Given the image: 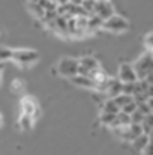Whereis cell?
<instances>
[{
	"instance_id": "obj_14",
	"label": "cell",
	"mask_w": 153,
	"mask_h": 155,
	"mask_svg": "<svg viewBox=\"0 0 153 155\" xmlns=\"http://www.w3.org/2000/svg\"><path fill=\"white\" fill-rule=\"evenodd\" d=\"M131 124V114H126V113H123L122 110L116 114V122L113 124V127L111 128H116V127H126V125H129Z\"/></svg>"
},
{
	"instance_id": "obj_12",
	"label": "cell",
	"mask_w": 153,
	"mask_h": 155,
	"mask_svg": "<svg viewBox=\"0 0 153 155\" xmlns=\"http://www.w3.org/2000/svg\"><path fill=\"white\" fill-rule=\"evenodd\" d=\"M102 23H104V20L101 17H98L95 14H90L89 18H87V32H93L96 29H101Z\"/></svg>"
},
{
	"instance_id": "obj_9",
	"label": "cell",
	"mask_w": 153,
	"mask_h": 155,
	"mask_svg": "<svg viewBox=\"0 0 153 155\" xmlns=\"http://www.w3.org/2000/svg\"><path fill=\"white\" fill-rule=\"evenodd\" d=\"M69 80H71V83H74L77 87L95 89V83H93V80H92L89 75H81V74H77V75L71 77Z\"/></svg>"
},
{
	"instance_id": "obj_18",
	"label": "cell",
	"mask_w": 153,
	"mask_h": 155,
	"mask_svg": "<svg viewBox=\"0 0 153 155\" xmlns=\"http://www.w3.org/2000/svg\"><path fill=\"white\" fill-rule=\"evenodd\" d=\"M114 100V103L119 105V108H122L123 105H126L128 103H131V101H134V98L131 97V95H126V94H120V95H117V97H114L113 98Z\"/></svg>"
},
{
	"instance_id": "obj_16",
	"label": "cell",
	"mask_w": 153,
	"mask_h": 155,
	"mask_svg": "<svg viewBox=\"0 0 153 155\" xmlns=\"http://www.w3.org/2000/svg\"><path fill=\"white\" fill-rule=\"evenodd\" d=\"M141 127H143V133L149 136L153 128V113H149V114L144 116V119L141 122Z\"/></svg>"
},
{
	"instance_id": "obj_23",
	"label": "cell",
	"mask_w": 153,
	"mask_h": 155,
	"mask_svg": "<svg viewBox=\"0 0 153 155\" xmlns=\"http://www.w3.org/2000/svg\"><path fill=\"white\" fill-rule=\"evenodd\" d=\"M120 110H122L123 113H126V114H131V113H134V111L137 110V103H135V101H131V103H128L126 105H123Z\"/></svg>"
},
{
	"instance_id": "obj_3",
	"label": "cell",
	"mask_w": 153,
	"mask_h": 155,
	"mask_svg": "<svg viewBox=\"0 0 153 155\" xmlns=\"http://www.w3.org/2000/svg\"><path fill=\"white\" fill-rule=\"evenodd\" d=\"M78 60L77 59H72V57H63L59 63H57V72L62 75V77H66V78H71L74 75L78 74Z\"/></svg>"
},
{
	"instance_id": "obj_24",
	"label": "cell",
	"mask_w": 153,
	"mask_h": 155,
	"mask_svg": "<svg viewBox=\"0 0 153 155\" xmlns=\"http://www.w3.org/2000/svg\"><path fill=\"white\" fill-rule=\"evenodd\" d=\"M137 110L138 111H141L144 116L146 114H149V113H152V108L149 107V104H147V101L146 103H140V104H137Z\"/></svg>"
},
{
	"instance_id": "obj_27",
	"label": "cell",
	"mask_w": 153,
	"mask_h": 155,
	"mask_svg": "<svg viewBox=\"0 0 153 155\" xmlns=\"http://www.w3.org/2000/svg\"><path fill=\"white\" fill-rule=\"evenodd\" d=\"M147 104H149V107L153 110V97L152 98H147Z\"/></svg>"
},
{
	"instance_id": "obj_13",
	"label": "cell",
	"mask_w": 153,
	"mask_h": 155,
	"mask_svg": "<svg viewBox=\"0 0 153 155\" xmlns=\"http://www.w3.org/2000/svg\"><path fill=\"white\" fill-rule=\"evenodd\" d=\"M150 142V139H149V136L147 134H141V136H138V137H135L131 143H132V146H134V149H137V151H140V152H143V149L147 146V143Z\"/></svg>"
},
{
	"instance_id": "obj_10",
	"label": "cell",
	"mask_w": 153,
	"mask_h": 155,
	"mask_svg": "<svg viewBox=\"0 0 153 155\" xmlns=\"http://www.w3.org/2000/svg\"><path fill=\"white\" fill-rule=\"evenodd\" d=\"M122 86H123V83L119 78H110V83H108V89L105 92V97L114 98V97L120 95L122 94Z\"/></svg>"
},
{
	"instance_id": "obj_22",
	"label": "cell",
	"mask_w": 153,
	"mask_h": 155,
	"mask_svg": "<svg viewBox=\"0 0 153 155\" xmlns=\"http://www.w3.org/2000/svg\"><path fill=\"white\" fill-rule=\"evenodd\" d=\"M144 119V114L138 110H135L134 113H131V124H141Z\"/></svg>"
},
{
	"instance_id": "obj_11",
	"label": "cell",
	"mask_w": 153,
	"mask_h": 155,
	"mask_svg": "<svg viewBox=\"0 0 153 155\" xmlns=\"http://www.w3.org/2000/svg\"><path fill=\"white\" fill-rule=\"evenodd\" d=\"M35 125V119L32 116H27V114H21L20 119H18V127L23 130V131H30Z\"/></svg>"
},
{
	"instance_id": "obj_20",
	"label": "cell",
	"mask_w": 153,
	"mask_h": 155,
	"mask_svg": "<svg viewBox=\"0 0 153 155\" xmlns=\"http://www.w3.org/2000/svg\"><path fill=\"white\" fill-rule=\"evenodd\" d=\"M12 54H14V50L6 48V47H0V62L12 60Z\"/></svg>"
},
{
	"instance_id": "obj_2",
	"label": "cell",
	"mask_w": 153,
	"mask_h": 155,
	"mask_svg": "<svg viewBox=\"0 0 153 155\" xmlns=\"http://www.w3.org/2000/svg\"><path fill=\"white\" fill-rule=\"evenodd\" d=\"M102 29H105V30H108V32H111V33H123V32H126V30L129 29V23H128V20H125L123 17L114 14V15H111L110 18L104 20Z\"/></svg>"
},
{
	"instance_id": "obj_8",
	"label": "cell",
	"mask_w": 153,
	"mask_h": 155,
	"mask_svg": "<svg viewBox=\"0 0 153 155\" xmlns=\"http://www.w3.org/2000/svg\"><path fill=\"white\" fill-rule=\"evenodd\" d=\"M21 108H23V113H24V114L32 116L33 119L39 117V114H41V110H39L38 104L35 103L32 98H24V100L21 101Z\"/></svg>"
},
{
	"instance_id": "obj_6",
	"label": "cell",
	"mask_w": 153,
	"mask_h": 155,
	"mask_svg": "<svg viewBox=\"0 0 153 155\" xmlns=\"http://www.w3.org/2000/svg\"><path fill=\"white\" fill-rule=\"evenodd\" d=\"M117 78L122 81V83H134L138 80L137 74H135V69L131 63H122L119 66V75Z\"/></svg>"
},
{
	"instance_id": "obj_21",
	"label": "cell",
	"mask_w": 153,
	"mask_h": 155,
	"mask_svg": "<svg viewBox=\"0 0 153 155\" xmlns=\"http://www.w3.org/2000/svg\"><path fill=\"white\" fill-rule=\"evenodd\" d=\"M95 5H96V0H83L81 2V8L90 15V14H93V9H95Z\"/></svg>"
},
{
	"instance_id": "obj_25",
	"label": "cell",
	"mask_w": 153,
	"mask_h": 155,
	"mask_svg": "<svg viewBox=\"0 0 153 155\" xmlns=\"http://www.w3.org/2000/svg\"><path fill=\"white\" fill-rule=\"evenodd\" d=\"M144 44H146L147 50H149V51H152L153 50V32H150V33H147V35H146V38H144Z\"/></svg>"
},
{
	"instance_id": "obj_28",
	"label": "cell",
	"mask_w": 153,
	"mask_h": 155,
	"mask_svg": "<svg viewBox=\"0 0 153 155\" xmlns=\"http://www.w3.org/2000/svg\"><path fill=\"white\" fill-rule=\"evenodd\" d=\"M149 139H150V140H153V128H152V131H150V134H149Z\"/></svg>"
},
{
	"instance_id": "obj_17",
	"label": "cell",
	"mask_w": 153,
	"mask_h": 155,
	"mask_svg": "<svg viewBox=\"0 0 153 155\" xmlns=\"http://www.w3.org/2000/svg\"><path fill=\"white\" fill-rule=\"evenodd\" d=\"M128 130H129V136H131V142L135 139V137H138V136H141V134H144L143 133V127H141V124H129V127H128Z\"/></svg>"
},
{
	"instance_id": "obj_19",
	"label": "cell",
	"mask_w": 153,
	"mask_h": 155,
	"mask_svg": "<svg viewBox=\"0 0 153 155\" xmlns=\"http://www.w3.org/2000/svg\"><path fill=\"white\" fill-rule=\"evenodd\" d=\"M99 120H101V124H104V125L113 127V124L116 122V114H113V113H101Z\"/></svg>"
},
{
	"instance_id": "obj_1",
	"label": "cell",
	"mask_w": 153,
	"mask_h": 155,
	"mask_svg": "<svg viewBox=\"0 0 153 155\" xmlns=\"http://www.w3.org/2000/svg\"><path fill=\"white\" fill-rule=\"evenodd\" d=\"M135 69V74L138 77V80H144L149 74L153 72V54L152 51L144 53L141 57H138V60L132 65Z\"/></svg>"
},
{
	"instance_id": "obj_5",
	"label": "cell",
	"mask_w": 153,
	"mask_h": 155,
	"mask_svg": "<svg viewBox=\"0 0 153 155\" xmlns=\"http://www.w3.org/2000/svg\"><path fill=\"white\" fill-rule=\"evenodd\" d=\"M80 66H78V74L81 75H90L93 71L99 69V62L93 57V56H84L78 60Z\"/></svg>"
},
{
	"instance_id": "obj_7",
	"label": "cell",
	"mask_w": 153,
	"mask_h": 155,
	"mask_svg": "<svg viewBox=\"0 0 153 155\" xmlns=\"http://www.w3.org/2000/svg\"><path fill=\"white\" fill-rule=\"evenodd\" d=\"M93 14L101 17L102 20H107L110 18L111 15H114V9H113V5L110 3V0H96V5H95V9H93Z\"/></svg>"
},
{
	"instance_id": "obj_26",
	"label": "cell",
	"mask_w": 153,
	"mask_h": 155,
	"mask_svg": "<svg viewBox=\"0 0 153 155\" xmlns=\"http://www.w3.org/2000/svg\"><path fill=\"white\" fill-rule=\"evenodd\" d=\"M143 154L144 155H153V140H150L147 143V146L143 149Z\"/></svg>"
},
{
	"instance_id": "obj_4",
	"label": "cell",
	"mask_w": 153,
	"mask_h": 155,
	"mask_svg": "<svg viewBox=\"0 0 153 155\" xmlns=\"http://www.w3.org/2000/svg\"><path fill=\"white\" fill-rule=\"evenodd\" d=\"M39 59V53L36 50H14L12 60L18 65H32Z\"/></svg>"
},
{
	"instance_id": "obj_15",
	"label": "cell",
	"mask_w": 153,
	"mask_h": 155,
	"mask_svg": "<svg viewBox=\"0 0 153 155\" xmlns=\"http://www.w3.org/2000/svg\"><path fill=\"white\" fill-rule=\"evenodd\" d=\"M120 111V108H119V105L114 103V100L113 98H108V100H105L104 104H102V113H113V114H117Z\"/></svg>"
},
{
	"instance_id": "obj_29",
	"label": "cell",
	"mask_w": 153,
	"mask_h": 155,
	"mask_svg": "<svg viewBox=\"0 0 153 155\" xmlns=\"http://www.w3.org/2000/svg\"><path fill=\"white\" fill-rule=\"evenodd\" d=\"M2 124H3V116L0 114V127H2Z\"/></svg>"
},
{
	"instance_id": "obj_30",
	"label": "cell",
	"mask_w": 153,
	"mask_h": 155,
	"mask_svg": "<svg viewBox=\"0 0 153 155\" xmlns=\"http://www.w3.org/2000/svg\"><path fill=\"white\" fill-rule=\"evenodd\" d=\"M101 2H104V0H101Z\"/></svg>"
}]
</instances>
